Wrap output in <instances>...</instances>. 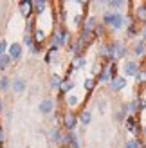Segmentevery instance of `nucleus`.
I'll return each mask as SVG.
<instances>
[{"mask_svg":"<svg viewBox=\"0 0 146 148\" xmlns=\"http://www.w3.org/2000/svg\"><path fill=\"white\" fill-rule=\"evenodd\" d=\"M125 127H126V130H130L135 136V139H139V136L143 134V127L139 125V121H137V116H126Z\"/></svg>","mask_w":146,"mask_h":148,"instance_id":"2","label":"nucleus"},{"mask_svg":"<svg viewBox=\"0 0 146 148\" xmlns=\"http://www.w3.org/2000/svg\"><path fill=\"white\" fill-rule=\"evenodd\" d=\"M135 81H137V85H146V69H141L139 72L135 74Z\"/></svg>","mask_w":146,"mask_h":148,"instance_id":"27","label":"nucleus"},{"mask_svg":"<svg viewBox=\"0 0 146 148\" xmlns=\"http://www.w3.org/2000/svg\"><path fill=\"white\" fill-rule=\"evenodd\" d=\"M7 49H9L7 42H5V40H0V56H2V54H7Z\"/></svg>","mask_w":146,"mask_h":148,"instance_id":"37","label":"nucleus"},{"mask_svg":"<svg viewBox=\"0 0 146 148\" xmlns=\"http://www.w3.org/2000/svg\"><path fill=\"white\" fill-rule=\"evenodd\" d=\"M103 67H105V65H101V63H94L92 65V74L98 78L99 74H101V71H103Z\"/></svg>","mask_w":146,"mask_h":148,"instance_id":"34","label":"nucleus"},{"mask_svg":"<svg viewBox=\"0 0 146 148\" xmlns=\"http://www.w3.org/2000/svg\"><path fill=\"white\" fill-rule=\"evenodd\" d=\"M61 137H63V132H61L60 127H53V128H50V143L61 145Z\"/></svg>","mask_w":146,"mask_h":148,"instance_id":"14","label":"nucleus"},{"mask_svg":"<svg viewBox=\"0 0 146 148\" xmlns=\"http://www.w3.org/2000/svg\"><path fill=\"white\" fill-rule=\"evenodd\" d=\"M78 119H79V123H81L83 127H87V125L92 123V112L89 108H85V110H81V112L78 114Z\"/></svg>","mask_w":146,"mask_h":148,"instance_id":"15","label":"nucleus"},{"mask_svg":"<svg viewBox=\"0 0 146 148\" xmlns=\"http://www.w3.org/2000/svg\"><path fill=\"white\" fill-rule=\"evenodd\" d=\"M2 143H4V130L0 127V146H2Z\"/></svg>","mask_w":146,"mask_h":148,"instance_id":"39","label":"nucleus"},{"mask_svg":"<svg viewBox=\"0 0 146 148\" xmlns=\"http://www.w3.org/2000/svg\"><path fill=\"white\" fill-rule=\"evenodd\" d=\"M45 9H47V2H45V0H34V2H33V13L42 14V13H45Z\"/></svg>","mask_w":146,"mask_h":148,"instance_id":"18","label":"nucleus"},{"mask_svg":"<svg viewBox=\"0 0 146 148\" xmlns=\"http://www.w3.org/2000/svg\"><path fill=\"white\" fill-rule=\"evenodd\" d=\"M135 34H137V24L128 25V29H126V38H134Z\"/></svg>","mask_w":146,"mask_h":148,"instance_id":"31","label":"nucleus"},{"mask_svg":"<svg viewBox=\"0 0 146 148\" xmlns=\"http://www.w3.org/2000/svg\"><path fill=\"white\" fill-rule=\"evenodd\" d=\"M126 78L125 76H115L114 79H110V83H108V87H110V90H114V92H121L123 88L126 87Z\"/></svg>","mask_w":146,"mask_h":148,"instance_id":"6","label":"nucleus"},{"mask_svg":"<svg viewBox=\"0 0 146 148\" xmlns=\"http://www.w3.org/2000/svg\"><path fill=\"white\" fill-rule=\"evenodd\" d=\"M54 110H56V101L53 98H45V99L40 101V105H38V112L40 114L49 116V114H53Z\"/></svg>","mask_w":146,"mask_h":148,"instance_id":"4","label":"nucleus"},{"mask_svg":"<svg viewBox=\"0 0 146 148\" xmlns=\"http://www.w3.org/2000/svg\"><path fill=\"white\" fill-rule=\"evenodd\" d=\"M134 54L135 56H146V42L141 38V40H137L135 43H134Z\"/></svg>","mask_w":146,"mask_h":148,"instance_id":"16","label":"nucleus"},{"mask_svg":"<svg viewBox=\"0 0 146 148\" xmlns=\"http://www.w3.org/2000/svg\"><path fill=\"white\" fill-rule=\"evenodd\" d=\"M2 108H4V107H2V99H0V110H2Z\"/></svg>","mask_w":146,"mask_h":148,"instance_id":"42","label":"nucleus"},{"mask_svg":"<svg viewBox=\"0 0 146 148\" xmlns=\"http://www.w3.org/2000/svg\"><path fill=\"white\" fill-rule=\"evenodd\" d=\"M83 85H85V88H87V92H92L94 88H96V85H98V79H96V78H87Z\"/></svg>","mask_w":146,"mask_h":148,"instance_id":"26","label":"nucleus"},{"mask_svg":"<svg viewBox=\"0 0 146 148\" xmlns=\"http://www.w3.org/2000/svg\"><path fill=\"white\" fill-rule=\"evenodd\" d=\"M143 136L146 137V125H143Z\"/></svg>","mask_w":146,"mask_h":148,"instance_id":"41","label":"nucleus"},{"mask_svg":"<svg viewBox=\"0 0 146 148\" xmlns=\"http://www.w3.org/2000/svg\"><path fill=\"white\" fill-rule=\"evenodd\" d=\"M76 87V81L74 79H70V78H63V83H61V88H60V94H61V98L67 92H70L72 88Z\"/></svg>","mask_w":146,"mask_h":148,"instance_id":"13","label":"nucleus"},{"mask_svg":"<svg viewBox=\"0 0 146 148\" xmlns=\"http://www.w3.org/2000/svg\"><path fill=\"white\" fill-rule=\"evenodd\" d=\"M61 83H63V78L58 76V74H53V76H50V79H49V85H50V88H53V90H60V88H61Z\"/></svg>","mask_w":146,"mask_h":148,"instance_id":"17","label":"nucleus"},{"mask_svg":"<svg viewBox=\"0 0 146 148\" xmlns=\"http://www.w3.org/2000/svg\"><path fill=\"white\" fill-rule=\"evenodd\" d=\"M85 67H87V58L85 56H74V60H72V69L81 71Z\"/></svg>","mask_w":146,"mask_h":148,"instance_id":"19","label":"nucleus"},{"mask_svg":"<svg viewBox=\"0 0 146 148\" xmlns=\"http://www.w3.org/2000/svg\"><path fill=\"white\" fill-rule=\"evenodd\" d=\"M139 71H141V67H139L137 62H125V65H123V74H125V78L126 76H134L135 78V74Z\"/></svg>","mask_w":146,"mask_h":148,"instance_id":"7","label":"nucleus"},{"mask_svg":"<svg viewBox=\"0 0 146 148\" xmlns=\"http://www.w3.org/2000/svg\"><path fill=\"white\" fill-rule=\"evenodd\" d=\"M72 22H74V25H76V27H81V29H83V22H85V16H83L81 13H79V14H76V16H74V20H72Z\"/></svg>","mask_w":146,"mask_h":148,"instance_id":"33","label":"nucleus"},{"mask_svg":"<svg viewBox=\"0 0 146 148\" xmlns=\"http://www.w3.org/2000/svg\"><path fill=\"white\" fill-rule=\"evenodd\" d=\"M29 51H31L33 54H40L42 51H43V43H36V42H34V45H33L31 49H29Z\"/></svg>","mask_w":146,"mask_h":148,"instance_id":"36","label":"nucleus"},{"mask_svg":"<svg viewBox=\"0 0 146 148\" xmlns=\"http://www.w3.org/2000/svg\"><path fill=\"white\" fill-rule=\"evenodd\" d=\"M34 31V18H29L25 22V34H31Z\"/></svg>","mask_w":146,"mask_h":148,"instance_id":"32","label":"nucleus"},{"mask_svg":"<svg viewBox=\"0 0 146 148\" xmlns=\"http://www.w3.org/2000/svg\"><path fill=\"white\" fill-rule=\"evenodd\" d=\"M128 2H123V0H106V7L108 11H114V13H119V9H123V7H126Z\"/></svg>","mask_w":146,"mask_h":148,"instance_id":"11","label":"nucleus"},{"mask_svg":"<svg viewBox=\"0 0 146 148\" xmlns=\"http://www.w3.org/2000/svg\"><path fill=\"white\" fill-rule=\"evenodd\" d=\"M33 38H34V42H36V43H43V42H45V33H43L42 29H34Z\"/></svg>","mask_w":146,"mask_h":148,"instance_id":"28","label":"nucleus"},{"mask_svg":"<svg viewBox=\"0 0 146 148\" xmlns=\"http://www.w3.org/2000/svg\"><path fill=\"white\" fill-rule=\"evenodd\" d=\"M125 148H146V145L143 143V139H128L125 143Z\"/></svg>","mask_w":146,"mask_h":148,"instance_id":"21","label":"nucleus"},{"mask_svg":"<svg viewBox=\"0 0 146 148\" xmlns=\"http://www.w3.org/2000/svg\"><path fill=\"white\" fill-rule=\"evenodd\" d=\"M94 36H96V38H103V36H105V25L103 24L96 25V29H94Z\"/></svg>","mask_w":146,"mask_h":148,"instance_id":"30","label":"nucleus"},{"mask_svg":"<svg viewBox=\"0 0 146 148\" xmlns=\"http://www.w3.org/2000/svg\"><path fill=\"white\" fill-rule=\"evenodd\" d=\"M11 63H13V60L9 58V54H2V56H0V71L9 69V67H11Z\"/></svg>","mask_w":146,"mask_h":148,"instance_id":"22","label":"nucleus"},{"mask_svg":"<svg viewBox=\"0 0 146 148\" xmlns=\"http://www.w3.org/2000/svg\"><path fill=\"white\" fill-rule=\"evenodd\" d=\"M9 87H11V79H9V76H0V92L9 90Z\"/></svg>","mask_w":146,"mask_h":148,"instance_id":"25","label":"nucleus"},{"mask_svg":"<svg viewBox=\"0 0 146 148\" xmlns=\"http://www.w3.org/2000/svg\"><path fill=\"white\" fill-rule=\"evenodd\" d=\"M144 25H146V20H144Z\"/></svg>","mask_w":146,"mask_h":148,"instance_id":"43","label":"nucleus"},{"mask_svg":"<svg viewBox=\"0 0 146 148\" xmlns=\"http://www.w3.org/2000/svg\"><path fill=\"white\" fill-rule=\"evenodd\" d=\"M143 40L146 42V25H144V31H143Z\"/></svg>","mask_w":146,"mask_h":148,"instance_id":"40","label":"nucleus"},{"mask_svg":"<svg viewBox=\"0 0 146 148\" xmlns=\"http://www.w3.org/2000/svg\"><path fill=\"white\" fill-rule=\"evenodd\" d=\"M7 54H9V58H11L13 62H18L20 58H22V54H24V45H22V43H18V42H13V43H9Z\"/></svg>","mask_w":146,"mask_h":148,"instance_id":"5","label":"nucleus"},{"mask_svg":"<svg viewBox=\"0 0 146 148\" xmlns=\"http://www.w3.org/2000/svg\"><path fill=\"white\" fill-rule=\"evenodd\" d=\"M112 47H114V60H123V58H126L130 54V49L123 43L121 40H112Z\"/></svg>","mask_w":146,"mask_h":148,"instance_id":"3","label":"nucleus"},{"mask_svg":"<svg viewBox=\"0 0 146 148\" xmlns=\"http://www.w3.org/2000/svg\"><path fill=\"white\" fill-rule=\"evenodd\" d=\"M94 38H96V36H94V33H89V31H81V34H79V40H81L87 47H89L90 43L94 42Z\"/></svg>","mask_w":146,"mask_h":148,"instance_id":"20","label":"nucleus"},{"mask_svg":"<svg viewBox=\"0 0 146 148\" xmlns=\"http://www.w3.org/2000/svg\"><path fill=\"white\" fill-rule=\"evenodd\" d=\"M11 88L16 94H22V92H25V88H27V81L24 78H14L11 81Z\"/></svg>","mask_w":146,"mask_h":148,"instance_id":"9","label":"nucleus"},{"mask_svg":"<svg viewBox=\"0 0 146 148\" xmlns=\"http://www.w3.org/2000/svg\"><path fill=\"white\" fill-rule=\"evenodd\" d=\"M96 25H98V20H96V16H94V14H90V16H87V18H85V22H83V29H81V31L94 33Z\"/></svg>","mask_w":146,"mask_h":148,"instance_id":"12","label":"nucleus"},{"mask_svg":"<svg viewBox=\"0 0 146 148\" xmlns=\"http://www.w3.org/2000/svg\"><path fill=\"white\" fill-rule=\"evenodd\" d=\"M67 105L72 108V107H76V105H79V96H76V94H69L67 96Z\"/></svg>","mask_w":146,"mask_h":148,"instance_id":"29","label":"nucleus"},{"mask_svg":"<svg viewBox=\"0 0 146 148\" xmlns=\"http://www.w3.org/2000/svg\"><path fill=\"white\" fill-rule=\"evenodd\" d=\"M114 18H115V13H114V11H105V13H103V25H108V27H110L112 22H114Z\"/></svg>","mask_w":146,"mask_h":148,"instance_id":"24","label":"nucleus"},{"mask_svg":"<svg viewBox=\"0 0 146 148\" xmlns=\"http://www.w3.org/2000/svg\"><path fill=\"white\" fill-rule=\"evenodd\" d=\"M126 25V18L123 16V13H115V18H114V22H112V29L114 31H121L123 27Z\"/></svg>","mask_w":146,"mask_h":148,"instance_id":"10","label":"nucleus"},{"mask_svg":"<svg viewBox=\"0 0 146 148\" xmlns=\"http://www.w3.org/2000/svg\"><path fill=\"white\" fill-rule=\"evenodd\" d=\"M24 43L31 49L33 45H34V38H33V34H24Z\"/></svg>","mask_w":146,"mask_h":148,"instance_id":"35","label":"nucleus"},{"mask_svg":"<svg viewBox=\"0 0 146 148\" xmlns=\"http://www.w3.org/2000/svg\"><path fill=\"white\" fill-rule=\"evenodd\" d=\"M126 110H123L121 107L117 108V110H114V119L117 121V123H125V119H126Z\"/></svg>","mask_w":146,"mask_h":148,"instance_id":"23","label":"nucleus"},{"mask_svg":"<svg viewBox=\"0 0 146 148\" xmlns=\"http://www.w3.org/2000/svg\"><path fill=\"white\" fill-rule=\"evenodd\" d=\"M78 114L76 112H72V110H67V112H63L61 116V127L65 128V132H74L76 127H78Z\"/></svg>","mask_w":146,"mask_h":148,"instance_id":"1","label":"nucleus"},{"mask_svg":"<svg viewBox=\"0 0 146 148\" xmlns=\"http://www.w3.org/2000/svg\"><path fill=\"white\" fill-rule=\"evenodd\" d=\"M98 108H99V112H101V114H105V110H106V99L98 101Z\"/></svg>","mask_w":146,"mask_h":148,"instance_id":"38","label":"nucleus"},{"mask_svg":"<svg viewBox=\"0 0 146 148\" xmlns=\"http://www.w3.org/2000/svg\"><path fill=\"white\" fill-rule=\"evenodd\" d=\"M18 11H20V14L24 18H31V14H33V2L31 0H22V2L18 4Z\"/></svg>","mask_w":146,"mask_h":148,"instance_id":"8","label":"nucleus"}]
</instances>
